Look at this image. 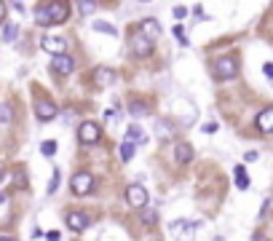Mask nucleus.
I'll return each mask as SVG.
<instances>
[{"instance_id":"obj_35","label":"nucleus","mask_w":273,"mask_h":241,"mask_svg":"<svg viewBox=\"0 0 273 241\" xmlns=\"http://www.w3.org/2000/svg\"><path fill=\"white\" fill-rule=\"evenodd\" d=\"M49 241H59V233L54 231V233H49Z\"/></svg>"},{"instance_id":"obj_25","label":"nucleus","mask_w":273,"mask_h":241,"mask_svg":"<svg viewBox=\"0 0 273 241\" xmlns=\"http://www.w3.org/2000/svg\"><path fill=\"white\" fill-rule=\"evenodd\" d=\"M94 8H97V3H91V0H81V3H78V11H81V14H91Z\"/></svg>"},{"instance_id":"obj_23","label":"nucleus","mask_w":273,"mask_h":241,"mask_svg":"<svg viewBox=\"0 0 273 241\" xmlns=\"http://www.w3.org/2000/svg\"><path fill=\"white\" fill-rule=\"evenodd\" d=\"M41 153H43V155H49V158H51V155L56 153V142H54V140H46L43 145H41Z\"/></svg>"},{"instance_id":"obj_20","label":"nucleus","mask_w":273,"mask_h":241,"mask_svg":"<svg viewBox=\"0 0 273 241\" xmlns=\"http://www.w3.org/2000/svg\"><path fill=\"white\" fill-rule=\"evenodd\" d=\"M11 121H14V107L8 102H3L0 105V123H11Z\"/></svg>"},{"instance_id":"obj_16","label":"nucleus","mask_w":273,"mask_h":241,"mask_svg":"<svg viewBox=\"0 0 273 241\" xmlns=\"http://www.w3.org/2000/svg\"><path fill=\"white\" fill-rule=\"evenodd\" d=\"M233 174H236V188H238V191H246V188H249V177H246V169L238 164L236 169H233Z\"/></svg>"},{"instance_id":"obj_34","label":"nucleus","mask_w":273,"mask_h":241,"mask_svg":"<svg viewBox=\"0 0 273 241\" xmlns=\"http://www.w3.org/2000/svg\"><path fill=\"white\" fill-rule=\"evenodd\" d=\"M5 19V3H0V22Z\"/></svg>"},{"instance_id":"obj_29","label":"nucleus","mask_w":273,"mask_h":241,"mask_svg":"<svg viewBox=\"0 0 273 241\" xmlns=\"http://www.w3.org/2000/svg\"><path fill=\"white\" fill-rule=\"evenodd\" d=\"M257 158H260L257 150H246V153H244V161H249V164H252V161H257Z\"/></svg>"},{"instance_id":"obj_28","label":"nucleus","mask_w":273,"mask_h":241,"mask_svg":"<svg viewBox=\"0 0 273 241\" xmlns=\"http://www.w3.org/2000/svg\"><path fill=\"white\" fill-rule=\"evenodd\" d=\"M188 16V8H185V5H177L174 8V19H185Z\"/></svg>"},{"instance_id":"obj_12","label":"nucleus","mask_w":273,"mask_h":241,"mask_svg":"<svg viewBox=\"0 0 273 241\" xmlns=\"http://www.w3.org/2000/svg\"><path fill=\"white\" fill-rule=\"evenodd\" d=\"M64 223H67V228H70V231L81 233V231H86V228H89V217H86L83 212H67Z\"/></svg>"},{"instance_id":"obj_26","label":"nucleus","mask_w":273,"mask_h":241,"mask_svg":"<svg viewBox=\"0 0 273 241\" xmlns=\"http://www.w3.org/2000/svg\"><path fill=\"white\" fill-rule=\"evenodd\" d=\"M59 188V169H54V174H51V182H49V193H56Z\"/></svg>"},{"instance_id":"obj_4","label":"nucleus","mask_w":273,"mask_h":241,"mask_svg":"<svg viewBox=\"0 0 273 241\" xmlns=\"http://www.w3.org/2000/svg\"><path fill=\"white\" fill-rule=\"evenodd\" d=\"M41 48L49 51L51 56H64V54H67V41H64L62 35H43Z\"/></svg>"},{"instance_id":"obj_15","label":"nucleus","mask_w":273,"mask_h":241,"mask_svg":"<svg viewBox=\"0 0 273 241\" xmlns=\"http://www.w3.org/2000/svg\"><path fill=\"white\" fill-rule=\"evenodd\" d=\"M190 158H193V147L188 142H177L174 145V161L177 164H190Z\"/></svg>"},{"instance_id":"obj_7","label":"nucleus","mask_w":273,"mask_h":241,"mask_svg":"<svg viewBox=\"0 0 273 241\" xmlns=\"http://www.w3.org/2000/svg\"><path fill=\"white\" fill-rule=\"evenodd\" d=\"M126 201H129L131 206H137V209H145L148 206V191H145L142 185H129L126 188Z\"/></svg>"},{"instance_id":"obj_33","label":"nucleus","mask_w":273,"mask_h":241,"mask_svg":"<svg viewBox=\"0 0 273 241\" xmlns=\"http://www.w3.org/2000/svg\"><path fill=\"white\" fill-rule=\"evenodd\" d=\"M252 241H268V239H265L263 233H255V236H252Z\"/></svg>"},{"instance_id":"obj_14","label":"nucleus","mask_w":273,"mask_h":241,"mask_svg":"<svg viewBox=\"0 0 273 241\" xmlns=\"http://www.w3.org/2000/svg\"><path fill=\"white\" fill-rule=\"evenodd\" d=\"M139 30H142V35L150 38V41H156V38L161 35V24H158V19H142Z\"/></svg>"},{"instance_id":"obj_19","label":"nucleus","mask_w":273,"mask_h":241,"mask_svg":"<svg viewBox=\"0 0 273 241\" xmlns=\"http://www.w3.org/2000/svg\"><path fill=\"white\" fill-rule=\"evenodd\" d=\"M156 132H158V137H171V134H174V123H171V121H158Z\"/></svg>"},{"instance_id":"obj_1","label":"nucleus","mask_w":273,"mask_h":241,"mask_svg":"<svg viewBox=\"0 0 273 241\" xmlns=\"http://www.w3.org/2000/svg\"><path fill=\"white\" fill-rule=\"evenodd\" d=\"M70 16V5L62 0H51V3H41L35 8V22L41 27H51V24H62Z\"/></svg>"},{"instance_id":"obj_31","label":"nucleus","mask_w":273,"mask_h":241,"mask_svg":"<svg viewBox=\"0 0 273 241\" xmlns=\"http://www.w3.org/2000/svg\"><path fill=\"white\" fill-rule=\"evenodd\" d=\"M217 129H219L217 123H204V132H206V134H215Z\"/></svg>"},{"instance_id":"obj_24","label":"nucleus","mask_w":273,"mask_h":241,"mask_svg":"<svg viewBox=\"0 0 273 241\" xmlns=\"http://www.w3.org/2000/svg\"><path fill=\"white\" fill-rule=\"evenodd\" d=\"M129 110H131V113H134V115H148V105H142V102H131V105H129Z\"/></svg>"},{"instance_id":"obj_36","label":"nucleus","mask_w":273,"mask_h":241,"mask_svg":"<svg viewBox=\"0 0 273 241\" xmlns=\"http://www.w3.org/2000/svg\"><path fill=\"white\" fill-rule=\"evenodd\" d=\"M0 241H16V239H8V236H0Z\"/></svg>"},{"instance_id":"obj_18","label":"nucleus","mask_w":273,"mask_h":241,"mask_svg":"<svg viewBox=\"0 0 273 241\" xmlns=\"http://www.w3.org/2000/svg\"><path fill=\"white\" fill-rule=\"evenodd\" d=\"M126 140H129V142H134V145H137V140H139V142H145V137H142V129H139L137 123H131V126L126 129Z\"/></svg>"},{"instance_id":"obj_2","label":"nucleus","mask_w":273,"mask_h":241,"mask_svg":"<svg viewBox=\"0 0 273 241\" xmlns=\"http://www.w3.org/2000/svg\"><path fill=\"white\" fill-rule=\"evenodd\" d=\"M215 73H217V81H230V78H236V73H238V64L230 54L217 56L215 59Z\"/></svg>"},{"instance_id":"obj_22","label":"nucleus","mask_w":273,"mask_h":241,"mask_svg":"<svg viewBox=\"0 0 273 241\" xmlns=\"http://www.w3.org/2000/svg\"><path fill=\"white\" fill-rule=\"evenodd\" d=\"M16 32H19L16 24H5V27H3V41L5 43H14L16 41Z\"/></svg>"},{"instance_id":"obj_3","label":"nucleus","mask_w":273,"mask_h":241,"mask_svg":"<svg viewBox=\"0 0 273 241\" xmlns=\"http://www.w3.org/2000/svg\"><path fill=\"white\" fill-rule=\"evenodd\" d=\"M70 191L75 193V196H89V193L94 191V177H91L89 172H78V174H72V180H70Z\"/></svg>"},{"instance_id":"obj_17","label":"nucleus","mask_w":273,"mask_h":241,"mask_svg":"<svg viewBox=\"0 0 273 241\" xmlns=\"http://www.w3.org/2000/svg\"><path fill=\"white\" fill-rule=\"evenodd\" d=\"M91 27H94V32H105V35H118V30L112 27L110 22H102V19H97V22L91 24Z\"/></svg>"},{"instance_id":"obj_13","label":"nucleus","mask_w":273,"mask_h":241,"mask_svg":"<svg viewBox=\"0 0 273 241\" xmlns=\"http://www.w3.org/2000/svg\"><path fill=\"white\" fill-rule=\"evenodd\" d=\"M112 83H115V70H110V67H97L94 70V86L105 89V86H112Z\"/></svg>"},{"instance_id":"obj_39","label":"nucleus","mask_w":273,"mask_h":241,"mask_svg":"<svg viewBox=\"0 0 273 241\" xmlns=\"http://www.w3.org/2000/svg\"><path fill=\"white\" fill-rule=\"evenodd\" d=\"M0 201H3V198H0Z\"/></svg>"},{"instance_id":"obj_37","label":"nucleus","mask_w":273,"mask_h":241,"mask_svg":"<svg viewBox=\"0 0 273 241\" xmlns=\"http://www.w3.org/2000/svg\"><path fill=\"white\" fill-rule=\"evenodd\" d=\"M3 174H5V172H3V169H0V182H3Z\"/></svg>"},{"instance_id":"obj_11","label":"nucleus","mask_w":273,"mask_h":241,"mask_svg":"<svg viewBox=\"0 0 273 241\" xmlns=\"http://www.w3.org/2000/svg\"><path fill=\"white\" fill-rule=\"evenodd\" d=\"M255 123H257V129H260L263 134H273V105L265 107V110H260Z\"/></svg>"},{"instance_id":"obj_6","label":"nucleus","mask_w":273,"mask_h":241,"mask_svg":"<svg viewBox=\"0 0 273 241\" xmlns=\"http://www.w3.org/2000/svg\"><path fill=\"white\" fill-rule=\"evenodd\" d=\"M35 115H38V121L49 123L59 115V107L51 99H35Z\"/></svg>"},{"instance_id":"obj_8","label":"nucleus","mask_w":273,"mask_h":241,"mask_svg":"<svg viewBox=\"0 0 273 241\" xmlns=\"http://www.w3.org/2000/svg\"><path fill=\"white\" fill-rule=\"evenodd\" d=\"M131 51H134L137 59H145V56L153 51V41H150V38H145L142 32H137V35H131Z\"/></svg>"},{"instance_id":"obj_27","label":"nucleus","mask_w":273,"mask_h":241,"mask_svg":"<svg viewBox=\"0 0 273 241\" xmlns=\"http://www.w3.org/2000/svg\"><path fill=\"white\" fill-rule=\"evenodd\" d=\"M142 220H145V223H156V212H153V209H142Z\"/></svg>"},{"instance_id":"obj_9","label":"nucleus","mask_w":273,"mask_h":241,"mask_svg":"<svg viewBox=\"0 0 273 241\" xmlns=\"http://www.w3.org/2000/svg\"><path fill=\"white\" fill-rule=\"evenodd\" d=\"M169 233L177 241H193V225L188 220H174V223H169Z\"/></svg>"},{"instance_id":"obj_30","label":"nucleus","mask_w":273,"mask_h":241,"mask_svg":"<svg viewBox=\"0 0 273 241\" xmlns=\"http://www.w3.org/2000/svg\"><path fill=\"white\" fill-rule=\"evenodd\" d=\"M263 73L273 81V62H265V64H263Z\"/></svg>"},{"instance_id":"obj_21","label":"nucleus","mask_w":273,"mask_h":241,"mask_svg":"<svg viewBox=\"0 0 273 241\" xmlns=\"http://www.w3.org/2000/svg\"><path fill=\"white\" fill-rule=\"evenodd\" d=\"M118 153H121L123 161H131V155H134V142L123 140V142H121V150H118Z\"/></svg>"},{"instance_id":"obj_10","label":"nucleus","mask_w":273,"mask_h":241,"mask_svg":"<svg viewBox=\"0 0 273 241\" xmlns=\"http://www.w3.org/2000/svg\"><path fill=\"white\" fill-rule=\"evenodd\" d=\"M51 70H54L56 75H70L72 70H75V62H72V56H54L51 59Z\"/></svg>"},{"instance_id":"obj_5","label":"nucleus","mask_w":273,"mask_h":241,"mask_svg":"<svg viewBox=\"0 0 273 241\" xmlns=\"http://www.w3.org/2000/svg\"><path fill=\"white\" fill-rule=\"evenodd\" d=\"M99 137H102V129H99V123H94V121H83L81 129H78V140H81L83 145H97Z\"/></svg>"},{"instance_id":"obj_38","label":"nucleus","mask_w":273,"mask_h":241,"mask_svg":"<svg viewBox=\"0 0 273 241\" xmlns=\"http://www.w3.org/2000/svg\"><path fill=\"white\" fill-rule=\"evenodd\" d=\"M215 241H222V239H215Z\"/></svg>"},{"instance_id":"obj_32","label":"nucleus","mask_w":273,"mask_h":241,"mask_svg":"<svg viewBox=\"0 0 273 241\" xmlns=\"http://www.w3.org/2000/svg\"><path fill=\"white\" fill-rule=\"evenodd\" d=\"M174 35H177V41H179V43H188V41H185V32H182V27H174Z\"/></svg>"}]
</instances>
